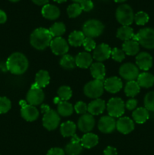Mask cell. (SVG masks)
I'll list each match as a JSON object with an SVG mask.
<instances>
[{"label": "cell", "mask_w": 154, "mask_h": 155, "mask_svg": "<svg viewBox=\"0 0 154 155\" xmlns=\"http://www.w3.org/2000/svg\"><path fill=\"white\" fill-rule=\"evenodd\" d=\"M29 61L27 57L21 52L11 54L6 61V68L9 72L14 75H21L27 71Z\"/></svg>", "instance_id": "1"}, {"label": "cell", "mask_w": 154, "mask_h": 155, "mask_svg": "<svg viewBox=\"0 0 154 155\" xmlns=\"http://www.w3.org/2000/svg\"><path fill=\"white\" fill-rule=\"evenodd\" d=\"M30 40L33 48L37 50H44L51 44L52 36L48 29L39 27L33 30L30 35Z\"/></svg>", "instance_id": "2"}, {"label": "cell", "mask_w": 154, "mask_h": 155, "mask_svg": "<svg viewBox=\"0 0 154 155\" xmlns=\"http://www.w3.org/2000/svg\"><path fill=\"white\" fill-rule=\"evenodd\" d=\"M132 39L137 41L141 46L147 49L154 48V29L150 27L141 29L137 34H134Z\"/></svg>", "instance_id": "3"}, {"label": "cell", "mask_w": 154, "mask_h": 155, "mask_svg": "<svg viewBox=\"0 0 154 155\" xmlns=\"http://www.w3.org/2000/svg\"><path fill=\"white\" fill-rule=\"evenodd\" d=\"M116 18L118 22L122 26L131 25L134 19L133 9L127 4L121 5L116 9Z\"/></svg>", "instance_id": "4"}, {"label": "cell", "mask_w": 154, "mask_h": 155, "mask_svg": "<svg viewBox=\"0 0 154 155\" xmlns=\"http://www.w3.org/2000/svg\"><path fill=\"white\" fill-rule=\"evenodd\" d=\"M85 36L89 38H95L102 34L104 30V25L98 20H88L82 27Z\"/></svg>", "instance_id": "5"}, {"label": "cell", "mask_w": 154, "mask_h": 155, "mask_svg": "<svg viewBox=\"0 0 154 155\" xmlns=\"http://www.w3.org/2000/svg\"><path fill=\"white\" fill-rule=\"evenodd\" d=\"M104 83L102 80H94L88 82L84 86V93L90 98H99L104 93Z\"/></svg>", "instance_id": "6"}, {"label": "cell", "mask_w": 154, "mask_h": 155, "mask_svg": "<svg viewBox=\"0 0 154 155\" xmlns=\"http://www.w3.org/2000/svg\"><path fill=\"white\" fill-rule=\"evenodd\" d=\"M107 112L112 117H120L125 113V104L120 98H112L107 103Z\"/></svg>", "instance_id": "7"}, {"label": "cell", "mask_w": 154, "mask_h": 155, "mask_svg": "<svg viewBox=\"0 0 154 155\" xmlns=\"http://www.w3.org/2000/svg\"><path fill=\"white\" fill-rule=\"evenodd\" d=\"M45 99V94L42 89L38 87L35 83L31 86L30 90L27 92V101L29 104L36 106L39 105L43 102Z\"/></svg>", "instance_id": "8"}, {"label": "cell", "mask_w": 154, "mask_h": 155, "mask_svg": "<svg viewBox=\"0 0 154 155\" xmlns=\"http://www.w3.org/2000/svg\"><path fill=\"white\" fill-rule=\"evenodd\" d=\"M60 118L58 113L54 110H50L44 114L42 118V124L46 130L51 131L57 128L60 124Z\"/></svg>", "instance_id": "9"}, {"label": "cell", "mask_w": 154, "mask_h": 155, "mask_svg": "<svg viewBox=\"0 0 154 155\" xmlns=\"http://www.w3.org/2000/svg\"><path fill=\"white\" fill-rule=\"evenodd\" d=\"M119 74L125 80L132 81L135 80L140 74L137 66L132 63H125L119 68Z\"/></svg>", "instance_id": "10"}, {"label": "cell", "mask_w": 154, "mask_h": 155, "mask_svg": "<svg viewBox=\"0 0 154 155\" xmlns=\"http://www.w3.org/2000/svg\"><path fill=\"white\" fill-rule=\"evenodd\" d=\"M51 51L56 55H64L69 51L67 42L62 37H55L50 44Z\"/></svg>", "instance_id": "11"}, {"label": "cell", "mask_w": 154, "mask_h": 155, "mask_svg": "<svg viewBox=\"0 0 154 155\" xmlns=\"http://www.w3.org/2000/svg\"><path fill=\"white\" fill-rule=\"evenodd\" d=\"M95 125V120L94 117L90 114H85L82 115L78 120L79 130L83 133H88L91 131Z\"/></svg>", "instance_id": "12"}, {"label": "cell", "mask_w": 154, "mask_h": 155, "mask_svg": "<svg viewBox=\"0 0 154 155\" xmlns=\"http://www.w3.org/2000/svg\"><path fill=\"white\" fill-rule=\"evenodd\" d=\"M111 51V48L107 44H100L94 50L93 58L98 62H102L107 60L110 57Z\"/></svg>", "instance_id": "13"}, {"label": "cell", "mask_w": 154, "mask_h": 155, "mask_svg": "<svg viewBox=\"0 0 154 155\" xmlns=\"http://www.w3.org/2000/svg\"><path fill=\"white\" fill-rule=\"evenodd\" d=\"M116 121L110 116H104L98 122V129L103 133H111L116 129Z\"/></svg>", "instance_id": "14"}, {"label": "cell", "mask_w": 154, "mask_h": 155, "mask_svg": "<svg viewBox=\"0 0 154 155\" xmlns=\"http://www.w3.org/2000/svg\"><path fill=\"white\" fill-rule=\"evenodd\" d=\"M136 64L142 71H148L152 66V57L147 52H140L136 56Z\"/></svg>", "instance_id": "15"}, {"label": "cell", "mask_w": 154, "mask_h": 155, "mask_svg": "<svg viewBox=\"0 0 154 155\" xmlns=\"http://www.w3.org/2000/svg\"><path fill=\"white\" fill-rule=\"evenodd\" d=\"M118 131L122 134H128L134 130V124L131 118L128 117H120L116 121V127Z\"/></svg>", "instance_id": "16"}, {"label": "cell", "mask_w": 154, "mask_h": 155, "mask_svg": "<svg viewBox=\"0 0 154 155\" xmlns=\"http://www.w3.org/2000/svg\"><path fill=\"white\" fill-rule=\"evenodd\" d=\"M21 114L25 120L28 122H33L38 119L39 116V112L35 106L27 104V105L21 107Z\"/></svg>", "instance_id": "17"}, {"label": "cell", "mask_w": 154, "mask_h": 155, "mask_svg": "<svg viewBox=\"0 0 154 155\" xmlns=\"http://www.w3.org/2000/svg\"><path fill=\"white\" fill-rule=\"evenodd\" d=\"M104 87L110 93H116L122 89V82L117 77H109L104 83Z\"/></svg>", "instance_id": "18"}, {"label": "cell", "mask_w": 154, "mask_h": 155, "mask_svg": "<svg viewBox=\"0 0 154 155\" xmlns=\"http://www.w3.org/2000/svg\"><path fill=\"white\" fill-rule=\"evenodd\" d=\"M42 15L45 18L51 21L57 19L60 17V9L56 5L51 4H47L44 5L42 8Z\"/></svg>", "instance_id": "19"}, {"label": "cell", "mask_w": 154, "mask_h": 155, "mask_svg": "<svg viewBox=\"0 0 154 155\" xmlns=\"http://www.w3.org/2000/svg\"><path fill=\"white\" fill-rule=\"evenodd\" d=\"M106 108V103L104 100L101 98H97L94 101H91L88 105V114L93 115L101 114Z\"/></svg>", "instance_id": "20"}, {"label": "cell", "mask_w": 154, "mask_h": 155, "mask_svg": "<svg viewBox=\"0 0 154 155\" xmlns=\"http://www.w3.org/2000/svg\"><path fill=\"white\" fill-rule=\"evenodd\" d=\"M75 64L77 67L83 69H86L92 64V57L89 53L82 51L79 53L75 58Z\"/></svg>", "instance_id": "21"}, {"label": "cell", "mask_w": 154, "mask_h": 155, "mask_svg": "<svg viewBox=\"0 0 154 155\" xmlns=\"http://www.w3.org/2000/svg\"><path fill=\"white\" fill-rule=\"evenodd\" d=\"M139 50H140V44L134 39L125 41L122 44V51L128 55H136L138 54Z\"/></svg>", "instance_id": "22"}, {"label": "cell", "mask_w": 154, "mask_h": 155, "mask_svg": "<svg viewBox=\"0 0 154 155\" xmlns=\"http://www.w3.org/2000/svg\"><path fill=\"white\" fill-rule=\"evenodd\" d=\"M90 71L92 77L95 78V80L103 81L106 75V69L104 64H102L101 62H96V63L92 64L91 65Z\"/></svg>", "instance_id": "23"}, {"label": "cell", "mask_w": 154, "mask_h": 155, "mask_svg": "<svg viewBox=\"0 0 154 155\" xmlns=\"http://www.w3.org/2000/svg\"><path fill=\"white\" fill-rule=\"evenodd\" d=\"M137 83L140 87L148 88L152 87L154 85V75L148 72H143L137 77Z\"/></svg>", "instance_id": "24"}, {"label": "cell", "mask_w": 154, "mask_h": 155, "mask_svg": "<svg viewBox=\"0 0 154 155\" xmlns=\"http://www.w3.org/2000/svg\"><path fill=\"white\" fill-rule=\"evenodd\" d=\"M99 142V138L94 133H85L81 139V145L83 148L89 149L96 146Z\"/></svg>", "instance_id": "25"}, {"label": "cell", "mask_w": 154, "mask_h": 155, "mask_svg": "<svg viewBox=\"0 0 154 155\" xmlns=\"http://www.w3.org/2000/svg\"><path fill=\"white\" fill-rule=\"evenodd\" d=\"M50 83V76L48 71L41 70L36 74V78H35V84L39 88H45Z\"/></svg>", "instance_id": "26"}, {"label": "cell", "mask_w": 154, "mask_h": 155, "mask_svg": "<svg viewBox=\"0 0 154 155\" xmlns=\"http://www.w3.org/2000/svg\"><path fill=\"white\" fill-rule=\"evenodd\" d=\"M132 117L137 124H144L149 117V111L145 107H138L133 111Z\"/></svg>", "instance_id": "27"}, {"label": "cell", "mask_w": 154, "mask_h": 155, "mask_svg": "<svg viewBox=\"0 0 154 155\" xmlns=\"http://www.w3.org/2000/svg\"><path fill=\"white\" fill-rule=\"evenodd\" d=\"M60 130L63 137H72L75 135L76 125L72 121H66L60 125Z\"/></svg>", "instance_id": "28"}, {"label": "cell", "mask_w": 154, "mask_h": 155, "mask_svg": "<svg viewBox=\"0 0 154 155\" xmlns=\"http://www.w3.org/2000/svg\"><path fill=\"white\" fill-rule=\"evenodd\" d=\"M85 35L83 32L82 31H75L72 32L69 34V38H68V42L69 45L74 47H79L83 44L85 40Z\"/></svg>", "instance_id": "29"}, {"label": "cell", "mask_w": 154, "mask_h": 155, "mask_svg": "<svg viewBox=\"0 0 154 155\" xmlns=\"http://www.w3.org/2000/svg\"><path fill=\"white\" fill-rule=\"evenodd\" d=\"M134 35V30L129 26H122V27H119L116 33L117 38H119L121 40L125 41V42L132 39Z\"/></svg>", "instance_id": "30"}, {"label": "cell", "mask_w": 154, "mask_h": 155, "mask_svg": "<svg viewBox=\"0 0 154 155\" xmlns=\"http://www.w3.org/2000/svg\"><path fill=\"white\" fill-rule=\"evenodd\" d=\"M74 107L70 103L62 101L57 104V113L63 117H69L73 113Z\"/></svg>", "instance_id": "31"}, {"label": "cell", "mask_w": 154, "mask_h": 155, "mask_svg": "<svg viewBox=\"0 0 154 155\" xmlns=\"http://www.w3.org/2000/svg\"><path fill=\"white\" fill-rule=\"evenodd\" d=\"M140 87L137 81H128L125 87V93L128 97H134L140 92Z\"/></svg>", "instance_id": "32"}, {"label": "cell", "mask_w": 154, "mask_h": 155, "mask_svg": "<svg viewBox=\"0 0 154 155\" xmlns=\"http://www.w3.org/2000/svg\"><path fill=\"white\" fill-rule=\"evenodd\" d=\"M51 35L54 37H61L62 35L66 32V27L62 22H56L48 29Z\"/></svg>", "instance_id": "33"}, {"label": "cell", "mask_w": 154, "mask_h": 155, "mask_svg": "<svg viewBox=\"0 0 154 155\" xmlns=\"http://www.w3.org/2000/svg\"><path fill=\"white\" fill-rule=\"evenodd\" d=\"M60 64L63 68L66 70L73 69L76 64H75V60L70 54H64L62 56L60 60Z\"/></svg>", "instance_id": "34"}, {"label": "cell", "mask_w": 154, "mask_h": 155, "mask_svg": "<svg viewBox=\"0 0 154 155\" xmlns=\"http://www.w3.org/2000/svg\"><path fill=\"white\" fill-rule=\"evenodd\" d=\"M81 143L76 142H69L65 147V152L67 155H79L82 151Z\"/></svg>", "instance_id": "35"}, {"label": "cell", "mask_w": 154, "mask_h": 155, "mask_svg": "<svg viewBox=\"0 0 154 155\" xmlns=\"http://www.w3.org/2000/svg\"><path fill=\"white\" fill-rule=\"evenodd\" d=\"M72 92L70 87L67 86H62L57 90V95L63 101H68L72 97Z\"/></svg>", "instance_id": "36"}, {"label": "cell", "mask_w": 154, "mask_h": 155, "mask_svg": "<svg viewBox=\"0 0 154 155\" xmlns=\"http://www.w3.org/2000/svg\"><path fill=\"white\" fill-rule=\"evenodd\" d=\"M66 12H67V15L69 18H75L81 15V13L82 12V9L80 6V4L73 3V4H71L70 5L68 6Z\"/></svg>", "instance_id": "37"}, {"label": "cell", "mask_w": 154, "mask_h": 155, "mask_svg": "<svg viewBox=\"0 0 154 155\" xmlns=\"http://www.w3.org/2000/svg\"><path fill=\"white\" fill-rule=\"evenodd\" d=\"M145 108L147 110L154 111V92H149L145 95L144 100Z\"/></svg>", "instance_id": "38"}, {"label": "cell", "mask_w": 154, "mask_h": 155, "mask_svg": "<svg viewBox=\"0 0 154 155\" xmlns=\"http://www.w3.org/2000/svg\"><path fill=\"white\" fill-rule=\"evenodd\" d=\"M11 107V102L7 97H0V114H6Z\"/></svg>", "instance_id": "39"}, {"label": "cell", "mask_w": 154, "mask_h": 155, "mask_svg": "<svg viewBox=\"0 0 154 155\" xmlns=\"http://www.w3.org/2000/svg\"><path fill=\"white\" fill-rule=\"evenodd\" d=\"M149 15L144 12H138L134 15V19L136 24L137 25H144L149 21Z\"/></svg>", "instance_id": "40"}, {"label": "cell", "mask_w": 154, "mask_h": 155, "mask_svg": "<svg viewBox=\"0 0 154 155\" xmlns=\"http://www.w3.org/2000/svg\"><path fill=\"white\" fill-rule=\"evenodd\" d=\"M112 58L117 62H121L125 59V52L119 48H113L111 51Z\"/></svg>", "instance_id": "41"}, {"label": "cell", "mask_w": 154, "mask_h": 155, "mask_svg": "<svg viewBox=\"0 0 154 155\" xmlns=\"http://www.w3.org/2000/svg\"><path fill=\"white\" fill-rule=\"evenodd\" d=\"M74 110L79 114H85L88 111V105L83 101H78L74 106Z\"/></svg>", "instance_id": "42"}, {"label": "cell", "mask_w": 154, "mask_h": 155, "mask_svg": "<svg viewBox=\"0 0 154 155\" xmlns=\"http://www.w3.org/2000/svg\"><path fill=\"white\" fill-rule=\"evenodd\" d=\"M83 46H84L85 49L88 51H91L92 50H95L96 48V43H95V40L92 38L85 37V40L83 42Z\"/></svg>", "instance_id": "43"}, {"label": "cell", "mask_w": 154, "mask_h": 155, "mask_svg": "<svg viewBox=\"0 0 154 155\" xmlns=\"http://www.w3.org/2000/svg\"><path fill=\"white\" fill-rule=\"evenodd\" d=\"M82 9L84 12H90L94 8V3L91 0H84L80 3Z\"/></svg>", "instance_id": "44"}, {"label": "cell", "mask_w": 154, "mask_h": 155, "mask_svg": "<svg viewBox=\"0 0 154 155\" xmlns=\"http://www.w3.org/2000/svg\"><path fill=\"white\" fill-rule=\"evenodd\" d=\"M137 105V101L134 98H131V99H129L125 104V107L128 110H134L136 108Z\"/></svg>", "instance_id": "45"}, {"label": "cell", "mask_w": 154, "mask_h": 155, "mask_svg": "<svg viewBox=\"0 0 154 155\" xmlns=\"http://www.w3.org/2000/svg\"><path fill=\"white\" fill-rule=\"evenodd\" d=\"M47 155H65V151L60 148H53L48 151Z\"/></svg>", "instance_id": "46"}, {"label": "cell", "mask_w": 154, "mask_h": 155, "mask_svg": "<svg viewBox=\"0 0 154 155\" xmlns=\"http://www.w3.org/2000/svg\"><path fill=\"white\" fill-rule=\"evenodd\" d=\"M104 155H117V150L116 148L112 146H108L104 151Z\"/></svg>", "instance_id": "47"}, {"label": "cell", "mask_w": 154, "mask_h": 155, "mask_svg": "<svg viewBox=\"0 0 154 155\" xmlns=\"http://www.w3.org/2000/svg\"><path fill=\"white\" fill-rule=\"evenodd\" d=\"M7 21V15L4 11L0 9V24H5Z\"/></svg>", "instance_id": "48"}, {"label": "cell", "mask_w": 154, "mask_h": 155, "mask_svg": "<svg viewBox=\"0 0 154 155\" xmlns=\"http://www.w3.org/2000/svg\"><path fill=\"white\" fill-rule=\"evenodd\" d=\"M34 4L37 5H45L48 4V2H49V0H32Z\"/></svg>", "instance_id": "49"}, {"label": "cell", "mask_w": 154, "mask_h": 155, "mask_svg": "<svg viewBox=\"0 0 154 155\" xmlns=\"http://www.w3.org/2000/svg\"><path fill=\"white\" fill-rule=\"evenodd\" d=\"M71 142H76V143H81V139H79L78 136L76 134L74 135L73 136L71 139Z\"/></svg>", "instance_id": "50"}, {"label": "cell", "mask_w": 154, "mask_h": 155, "mask_svg": "<svg viewBox=\"0 0 154 155\" xmlns=\"http://www.w3.org/2000/svg\"><path fill=\"white\" fill-rule=\"evenodd\" d=\"M41 108H42V111L43 112V113H46V112L49 111V110H51L49 106L46 105V104H42V105L41 106Z\"/></svg>", "instance_id": "51"}, {"label": "cell", "mask_w": 154, "mask_h": 155, "mask_svg": "<svg viewBox=\"0 0 154 155\" xmlns=\"http://www.w3.org/2000/svg\"><path fill=\"white\" fill-rule=\"evenodd\" d=\"M54 102L55 103V104H58L60 102V98H59L58 96L56 97V98H54Z\"/></svg>", "instance_id": "52"}, {"label": "cell", "mask_w": 154, "mask_h": 155, "mask_svg": "<svg viewBox=\"0 0 154 155\" xmlns=\"http://www.w3.org/2000/svg\"><path fill=\"white\" fill-rule=\"evenodd\" d=\"M20 104H21V107H24V106L27 105V101H24V100H21V101H20Z\"/></svg>", "instance_id": "53"}, {"label": "cell", "mask_w": 154, "mask_h": 155, "mask_svg": "<svg viewBox=\"0 0 154 155\" xmlns=\"http://www.w3.org/2000/svg\"><path fill=\"white\" fill-rule=\"evenodd\" d=\"M53 1H54L55 2H57V3H63V2H66L67 0H53Z\"/></svg>", "instance_id": "54"}, {"label": "cell", "mask_w": 154, "mask_h": 155, "mask_svg": "<svg viewBox=\"0 0 154 155\" xmlns=\"http://www.w3.org/2000/svg\"><path fill=\"white\" fill-rule=\"evenodd\" d=\"M114 1L117 3H122V2H125L126 0H114Z\"/></svg>", "instance_id": "55"}, {"label": "cell", "mask_w": 154, "mask_h": 155, "mask_svg": "<svg viewBox=\"0 0 154 155\" xmlns=\"http://www.w3.org/2000/svg\"><path fill=\"white\" fill-rule=\"evenodd\" d=\"M72 1H73L75 3H79V4H80V3L82 1H84V0H72Z\"/></svg>", "instance_id": "56"}, {"label": "cell", "mask_w": 154, "mask_h": 155, "mask_svg": "<svg viewBox=\"0 0 154 155\" xmlns=\"http://www.w3.org/2000/svg\"><path fill=\"white\" fill-rule=\"evenodd\" d=\"M10 2H19L20 0H9Z\"/></svg>", "instance_id": "57"}]
</instances>
